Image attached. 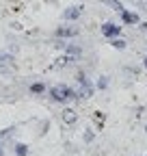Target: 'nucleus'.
I'll list each match as a JSON object with an SVG mask.
<instances>
[{
  "label": "nucleus",
  "mask_w": 147,
  "mask_h": 156,
  "mask_svg": "<svg viewBox=\"0 0 147 156\" xmlns=\"http://www.w3.org/2000/svg\"><path fill=\"white\" fill-rule=\"evenodd\" d=\"M56 46L65 48V50H67V54H74V56H78V54H80V48H78V46H67V44H63V41H59Z\"/></svg>",
  "instance_id": "obj_10"
},
{
  "label": "nucleus",
  "mask_w": 147,
  "mask_h": 156,
  "mask_svg": "<svg viewBox=\"0 0 147 156\" xmlns=\"http://www.w3.org/2000/svg\"><path fill=\"white\" fill-rule=\"evenodd\" d=\"M143 65H145V67H147V56H145V61H143Z\"/></svg>",
  "instance_id": "obj_17"
},
{
  "label": "nucleus",
  "mask_w": 147,
  "mask_h": 156,
  "mask_svg": "<svg viewBox=\"0 0 147 156\" xmlns=\"http://www.w3.org/2000/svg\"><path fill=\"white\" fill-rule=\"evenodd\" d=\"M46 91V85L43 83H35V85H30V93H35V95H41Z\"/></svg>",
  "instance_id": "obj_13"
},
{
  "label": "nucleus",
  "mask_w": 147,
  "mask_h": 156,
  "mask_svg": "<svg viewBox=\"0 0 147 156\" xmlns=\"http://www.w3.org/2000/svg\"><path fill=\"white\" fill-rule=\"evenodd\" d=\"M119 15H121V22H123V24H136V22H138V13H130V11L123 9Z\"/></svg>",
  "instance_id": "obj_8"
},
{
  "label": "nucleus",
  "mask_w": 147,
  "mask_h": 156,
  "mask_svg": "<svg viewBox=\"0 0 147 156\" xmlns=\"http://www.w3.org/2000/svg\"><path fill=\"white\" fill-rule=\"evenodd\" d=\"M61 119H63V124H74V122L78 119V115H76L74 108H63L61 111Z\"/></svg>",
  "instance_id": "obj_7"
},
{
  "label": "nucleus",
  "mask_w": 147,
  "mask_h": 156,
  "mask_svg": "<svg viewBox=\"0 0 147 156\" xmlns=\"http://www.w3.org/2000/svg\"><path fill=\"white\" fill-rule=\"evenodd\" d=\"M106 87H108V78H106V76H102L100 80H97V89H106Z\"/></svg>",
  "instance_id": "obj_15"
},
{
  "label": "nucleus",
  "mask_w": 147,
  "mask_h": 156,
  "mask_svg": "<svg viewBox=\"0 0 147 156\" xmlns=\"http://www.w3.org/2000/svg\"><path fill=\"white\" fill-rule=\"evenodd\" d=\"M56 35L59 39H67V37H76L78 35V28H74V26H59L56 28Z\"/></svg>",
  "instance_id": "obj_6"
},
{
  "label": "nucleus",
  "mask_w": 147,
  "mask_h": 156,
  "mask_svg": "<svg viewBox=\"0 0 147 156\" xmlns=\"http://www.w3.org/2000/svg\"><path fill=\"white\" fill-rule=\"evenodd\" d=\"M102 35L108 37V39H115V37L121 35V26H117V24H113V22H104V24H102Z\"/></svg>",
  "instance_id": "obj_3"
},
{
  "label": "nucleus",
  "mask_w": 147,
  "mask_h": 156,
  "mask_svg": "<svg viewBox=\"0 0 147 156\" xmlns=\"http://www.w3.org/2000/svg\"><path fill=\"white\" fill-rule=\"evenodd\" d=\"M76 80H78V89H76V95L78 98H91V95H93V87H91V83H89V78L80 72L78 76H76Z\"/></svg>",
  "instance_id": "obj_2"
},
{
  "label": "nucleus",
  "mask_w": 147,
  "mask_h": 156,
  "mask_svg": "<svg viewBox=\"0 0 147 156\" xmlns=\"http://www.w3.org/2000/svg\"><path fill=\"white\" fill-rule=\"evenodd\" d=\"M145 132H147V128H145Z\"/></svg>",
  "instance_id": "obj_19"
},
{
  "label": "nucleus",
  "mask_w": 147,
  "mask_h": 156,
  "mask_svg": "<svg viewBox=\"0 0 147 156\" xmlns=\"http://www.w3.org/2000/svg\"><path fill=\"white\" fill-rule=\"evenodd\" d=\"M11 65H13V56L7 54V52H0V67L7 69V67H11Z\"/></svg>",
  "instance_id": "obj_9"
},
{
  "label": "nucleus",
  "mask_w": 147,
  "mask_h": 156,
  "mask_svg": "<svg viewBox=\"0 0 147 156\" xmlns=\"http://www.w3.org/2000/svg\"><path fill=\"white\" fill-rule=\"evenodd\" d=\"M76 63V56L74 54H63L61 58H56V63L52 65V69H61V67H67V65H74Z\"/></svg>",
  "instance_id": "obj_5"
},
{
  "label": "nucleus",
  "mask_w": 147,
  "mask_h": 156,
  "mask_svg": "<svg viewBox=\"0 0 147 156\" xmlns=\"http://www.w3.org/2000/svg\"><path fill=\"white\" fill-rule=\"evenodd\" d=\"M141 30H147V22H143V24H141Z\"/></svg>",
  "instance_id": "obj_16"
},
{
  "label": "nucleus",
  "mask_w": 147,
  "mask_h": 156,
  "mask_svg": "<svg viewBox=\"0 0 147 156\" xmlns=\"http://www.w3.org/2000/svg\"><path fill=\"white\" fill-rule=\"evenodd\" d=\"M50 98L54 102H61V104H65V102H69V100H76V91H74L71 87H67V85H54L52 89H50Z\"/></svg>",
  "instance_id": "obj_1"
},
{
  "label": "nucleus",
  "mask_w": 147,
  "mask_h": 156,
  "mask_svg": "<svg viewBox=\"0 0 147 156\" xmlns=\"http://www.w3.org/2000/svg\"><path fill=\"white\" fill-rule=\"evenodd\" d=\"M102 2H104V5H108L110 9H115V11H119V13L123 11V5L119 2V0H102Z\"/></svg>",
  "instance_id": "obj_11"
},
{
  "label": "nucleus",
  "mask_w": 147,
  "mask_h": 156,
  "mask_svg": "<svg viewBox=\"0 0 147 156\" xmlns=\"http://www.w3.org/2000/svg\"><path fill=\"white\" fill-rule=\"evenodd\" d=\"M13 150H15V154H17V156H28V147H26L24 143H15V147H13Z\"/></svg>",
  "instance_id": "obj_14"
},
{
  "label": "nucleus",
  "mask_w": 147,
  "mask_h": 156,
  "mask_svg": "<svg viewBox=\"0 0 147 156\" xmlns=\"http://www.w3.org/2000/svg\"><path fill=\"white\" fill-rule=\"evenodd\" d=\"M82 13H84V7L82 5H74V7H69V9L63 11V17L69 20V22H74V20H80Z\"/></svg>",
  "instance_id": "obj_4"
},
{
  "label": "nucleus",
  "mask_w": 147,
  "mask_h": 156,
  "mask_svg": "<svg viewBox=\"0 0 147 156\" xmlns=\"http://www.w3.org/2000/svg\"><path fill=\"white\" fill-rule=\"evenodd\" d=\"M110 46H113V48H117V50H123L128 44H125V39H121V37H115V39H110Z\"/></svg>",
  "instance_id": "obj_12"
},
{
  "label": "nucleus",
  "mask_w": 147,
  "mask_h": 156,
  "mask_svg": "<svg viewBox=\"0 0 147 156\" xmlns=\"http://www.w3.org/2000/svg\"><path fill=\"white\" fill-rule=\"evenodd\" d=\"M0 156H2V147H0Z\"/></svg>",
  "instance_id": "obj_18"
}]
</instances>
